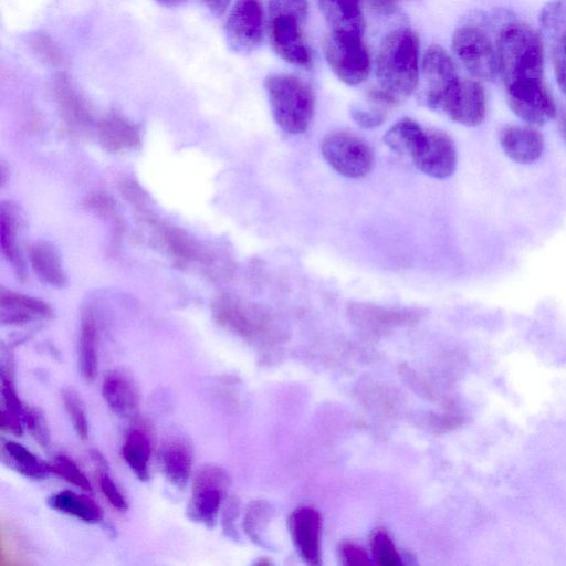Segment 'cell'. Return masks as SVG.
Instances as JSON below:
<instances>
[{
  "mask_svg": "<svg viewBox=\"0 0 566 566\" xmlns=\"http://www.w3.org/2000/svg\"><path fill=\"white\" fill-rule=\"evenodd\" d=\"M327 64L348 85L364 82L370 71V56L363 38L328 33L324 42Z\"/></svg>",
  "mask_w": 566,
  "mask_h": 566,
  "instance_id": "cell-8",
  "label": "cell"
},
{
  "mask_svg": "<svg viewBox=\"0 0 566 566\" xmlns=\"http://www.w3.org/2000/svg\"><path fill=\"white\" fill-rule=\"evenodd\" d=\"M1 322L9 325L25 324L52 316L51 307L44 302L13 292H1Z\"/></svg>",
  "mask_w": 566,
  "mask_h": 566,
  "instance_id": "cell-22",
  "label": "cell"
},
{
  "mask_svg": "<svg viewBox=\"0 0 566 566\" xmlns=\"http://www.w3.org/2000/svg\"><path fill=\"white\" fill-rule=\"evenodd\" d=\"M321 151L328 165L347 178H363L374 166L370 146L350 132H333L321 143Z\"/></svg>",
  "mask_w": 566,
  "mask_h": 566,
  "instance_id": "cell-6",
  "label": "cell"
},
{
  "mask_svg": "<svg viewBox=\"0 0 566 566\" xmlns=\"http://www.w3.org/2000/svg\"><path fill=\"white\" fill-rule=\"evenodd\" d=\"M307 0H269V14L290 13L306 18Z\"/></svg>",
  "mask_w": 566,
  "mask_h": 566,
  "instance_id": "cell-38",
  "label": "cell"
},
{
  "mask_svg": "<svg viewBox=\"0 0 566 566\" xmlns=\"http://www.w3.org/2000/svg\"><path fill=\"white\" fill-rule=\"evenodd\" d=\"M226 38L235 52H250L262 41L263 11L259 0H237L226 22Z\"/></svg>",
  "mask_w": 566,
  "mask_h": 566,
  "instance_id": "cell-11",
  "label": "cell"
},
{
  "mask_svg": "<svg viewBox=\"0 0 566 566\" xmlns=\"http://www.w3.org/2000/svg\"><path fill=\"white\" fill-rule=\"evenodd\" d=\"M557 129L562 139L566 143V108L558 117Z\"/></svg>",
  "mask_w": 566,
  "mask_h": 566,
  "instance_id": "cell-45",
  "label": "cell"
},
{
  "mask_svg": "<svg viewBox=\"0 0 566 566\" xmlns=\"http://www.w3.org/2000/svg\"><path fill=\"white\" fill-rule=\"evenodd\" d=\"M306 18L290 14H269V39L275 53L289 63L308 66L312 54L302 29Z\"/></svg>",
  "mask_w": 566,
  "mask_h": 566,
  "instance_id": "cell-10",
  "label": "cell"
},
{
  "mask_svg": "<svg viewBox=\"0 0 566 566\" xmlns=\"http://www.w3.org/2000/svg\"><path fill=\"white\" fill-rule=\"evenodd\" d=\"M30 254L33 268L46 281L60 284L64 280L59 260L49 247L34 245Z\"/></svg>",
  "mask_w": 566,
  "mask_h": 566,
  "instance_id": "cell-30",
  "label": "cell"
},
{
  "mask_svg": "<svg viewBox=\"0 0 566 566\" xmlns=\"http://www.w3.org/2000/svg\"><path fill=\"white\" fill-rule=\"evenodd\" d=\"M49 505L85 523H98L104 517L103 510L93 499L71 490H63L53 494L49 499Z\"/></svg>",
  "mask_w": 566,
  "mask_h": 566,
  "instance_id": "cell-24",
  "label": "cell"
},
{
  "mask_svg": "<svg viewBox=\"0 0 566 566\" xmlns=\"http://www.w3.org/2000/svg\"><path fill=\"white\" fill-rule=\"evenodd\" d=\"M289 528L302 559L308 565H319L322 535L319 513L310 506L297 507L290 515Z\"/></svg>",
  "mask_w": 566,
  "mask_h": 566,
  "instance_id": "cell-14",
  "label": "cell"
},
{
  "mask_svg": "<svg viewBox=\"0 0 566 566\" xmlns=\"http://www.w3.org/2000/svg\"><path fill=\"white\" fill-rule=\"evenodd\" d=\"M272 514V507L265 501L258 500L249 504L243 518V530L251 541L261 543Z\"/></svg>",
  "mask_w": 566,
  "mask_h": 566,
  "instance_id": "cell-29",
  "label": "cell"
},
{
  "mask_svg": "<svg viewBox=\"0 0 566 566\" xmlns=\"http://www.w3.org/2000/svg\"><path fill=\"white\" fill-rule=\"evenodd\" d=\"M98 484L102 493L107 499L109 504L118 511H126L128 507V503L119 491L111 475L108 474L107 469H98Z\"/></svg>",
  "mask_w": 566,
  "mask_h": 566,
  "instance_id": "cell-36",
  "label": "cell"
},
{
  "mask_svg": "<svg viewBox=\"0 0 566 566\" xmlns=\"http://www.w3.org/2000/svg\"><path fill=\"white\" fill-rule=\"evenodd\" d=\"M495 46L504 87L543 81V44L528 25L520 22L505 24Z\"/></svg>",
  "mask_w": 566,
  "mask_h": 566,
  "instance_id": "cell-2",
  "label": "cell"
},
{
  "mask_svg": "<svg viewBox=\"0 0 566 566\" xmlns=\"http://www.w3.org/2000/svg\"><path fill=\"white\" fill-rule=\"evenodd\" d=\"M1 242L4 253H7L11 260H14L17 252L14 250V226L12 213L10 211L7 213L3 208L1 209Z\"/></svg>",
  "mask_w": 566,
  "mask_h": 566,
  "instance_id": "cell-40",
  "label": "cell"
},
{
  "mask_svg": "<svg viewBox=\"0 0 566 566\" xmlns=\"http://www.w3.org/2000/svg\"><path fill=\"white\" fill-rule=\"evenodd\" d=\"M102 394L109 409L119 417L136 415L139 394L132 376L123 369L109 370L102 382Z\"/></svg>",
  "mask_w": 566,
  "mask_h": 566,
  "instance_id": "cell-21",
  "label": "cell"
},
{
  "mask_svg": "<svg viewBox=\"0 0 566 566\" xmlns=\"http://www.w3.org/2000/svg\"><path fill=\"white\" fill-rule=\"evenodd\" d=\"M103 137L113 145H125L137 138L135 128L123 118L111 116L103 124Z\"/></svg>",
  "mask_w": 566,
  "mask_h": 566,
  "instance_id": "cell-35",
  "label": "cell"
},
{
  "mask_svg": "<svg viewBox=\"0 0 566 566\" xmlns=\"http://www.w3.org/2000/svg\"><path fill=\"white\" fill-rule=\"evenodd\" d=\"M412 160L424 175L437 179L447 178L457 168L455 144L440 129H426L424 142Z\"/></svg>",
  "mask_w": 566,
  "mask_h": 566,
  "instance_id": "cell-13",
  "label": "cell"
},
{
  "mask_svg": "<svg viewBox=\"0 0 566 566\" xmlns=\"http://www.w3.org/2000/svg\"><path fill=\"white\" fill-rule=\"evenodd\" d=\"M543 38L551 46L566 34V0L547 3L539 15Z\"/></svg>",
  "mask_w": 566,
  "mask_h": 566,
  "instance_id": "cell-28",
  "label": "cell"
},
{
  "mask_svg": "<svg viewBox=\"0 0 566 566\" xmlns=\"http://www.w3.org/2000/svg\"><path fill=\"white\" fill-rule=\"evenodd\" d=\"M62 401L69 419L80 439L88 437V421L83 401L77 391L67 387L62 390Z\"/></svg>",
  "mask_w": 566,
  "mask_h": 566,
  "instance_id": "cell-31",
  "label": "cell"
},
{
  "mask_svg": "<svg viewBox=\"0 0 566 566\" xmlns=\"http://www.w3.org/2000/svg\"><path fill=\"white\" fill-rule=\"evenodd\" d=\"M348 316L354 325L368 335H379L419 319V313L411 310L386 308L366 303L350 304Z\"/></svg>",
  "mask_w": 566,
  "mask_h": 566,
  "instance_id": "cell-15",
  "label": "cell"
},
{
  "mask_svg": "<svg viewBox=\"0 0 566 566\" xmlns=\"http://www.w3.org/2000/svg\"><path fill=\"white\" fill-rule=\"evenodd\" d=\"M239 515V503L235 497H229L222 512V527L227 536L237 538L235 521Z\"/></svg>",
  "mask_w": 566,
  "mask_h": 566,
  "instance_id": "cell-42",
  "label": "cell"
},
{
  "mask_svg": "<svg viewBox=\"0 0 566 566\" xmlns=\"http://www.w3.org/2000/svg\"><path fill=\"white\" fill-rule=\"evenodd\" d=\"M272 116L277 126L290 134H302L310 127L315 108L312 87L291 74H271L264 81Z\"/></svg>",
  "mask_w": 566,
  "mask_h": 566,
  "instance_id": "cell-3",
  "label": "cell"
},
{
  "mask_svg": "<svg viewBox=\"0 0 566 566\" xmlns=\"http://www.w3.org/2000/svg\"><path fill=\"white\" fill-rule=\"evenodd\" d=\"M229 483V474L223 468L212 463L199 468L192 478L191 496L187 506L188 518L213 527Z\"/></svg>",
  "mask_w": 566,
  "mask_h": 566,
  "instance_id": "cell-5",
  "label": "cell"
},
{
  "mask_svg": "<svg viewBox=\"0 0 566 566\" xmlns=\"http://www.w3.org/2000/svg\"><path fill=\"white\" fill-rule=\"evenodd\" d=\"M485 111L483 86L474 80H460L442 112L461 125L474 127L484 120Z\"/></svg>",
  "mask_w": 566,
  "mask_h": 566,
  "instance_id": "cell-16",
  "label": "cell"
},
{
  "mask_svg": "<svg viewBox=\"0 0 566 566\" xmlns=\"http://www.w3.org/2000/svg\"><path fill=\"white\" fill-rule=\"evenodd\" d=\"M0 427L15 436L23 432V406L18 397L9 373L1 370Z\"/></svg>",
  "mask_w": 566,
  "mask_h": 566,
  "instance_id": "cell-26",
  "label": "cell"
},
{
  "mask_svg": "<svg viewBox=\"0 0 566 566\" xmlns=\"http://www.w3.org/2000/svg\"><path fill=\"white\" fill-rule=\"evenodd\" d=\"M1 460L7 467L29 479L41 480L51 473L49 463L14 441L1 443Z\"/></svg>",
  "mask_w": 566,
  "mask_h": 566,
  "instance_id": "cell-23",
  "label": "cell"
},
{
  "mask_svg": "<svg viewBox=\"0 0 566 566\" xmlns=\"http://www.w3.org/2000/svg\"><path fill=\"white\" fill-rule=\"evenodd\" d=\"M159 469L175 488L184 489L191 475L193 452L190 442L180 436L166 437L157 453Z\"/></svg>",
  "mask_w": 566,
  "mask_h": 566,
  "instance_id": "cell-17",
  "label": "cell"
},
{
  "mask_svg": "<svg viewBox=\"0 0 566 566\" xmlns=\"http://www.w3.org/2000/svg\"><path fill=\"white\" fill-rule=\"evenodd\" d=\"M551 49L556 81L566 94V34L559 38Z\"/></svg>",
  "mask_w": 566,
  "mask_h": 566,
  "instance_id": "cell-37",
  "label": "cell"
},
{
  "mask_svg": "<svg viewBox=\"0 0 566 566\" xmlns=\"http://www.w3.org/2000/svg\"><path fill=\"white\" fill-rule=\"evenodd\" d=\"M319 9L331 34L363 38L365 19L359 0H319Z\"/></svg>",
  "mask_w": 566,
  "mask_h": 566,
  "instance_id": "cell-20",
  "label": "cell"
},
{
  "mask_svg": "<svg viewBox=\"0 0 566 566\" xmlns=\"http://www.w3.org/2000/svg\"><path fill=\"white\" fill-rule=\"evenodd\" d=\"M214 317L223 328L254 345H270L281 337L272 316L256 305L222 298L216 304Z\"/></svg>",
  "mask_w": 566,
  "mask_h": 566,
  "instance_id": "cell-4",
  "label": "cell"
},
{
  "mask_svg": "<svg viewBox=\"0 0 566 566\" xmlns=\"http://www.w3.org/2000/svg\"><path fill=\"white\" fill-rule=\"evenodd\" d=\"M51 473H54L69 483L84 491H92V485L77 464L66 455H56L50 463Z\"/></svg>",
  "mask_w": 566,
  "mask_h": 566,
  "instance_id": "cell-33",
  "label": "cell"
},
{
  "mask_svg": "<svg viewBox=\"0 0 566 566\" xmlns=\"http://www.w3.org/2000/svg\"><path fill=\"white\" fill-rule=\"evenodd\" d=\"M421 70L426 105L431 109L443 111L460 82L453 61L443 48L433 44L424 53Z\"/></svg>",
  "mask_w": 566,
  "mask_h": 566,
  "instance_id": "cell-9",
  "label": "cell"
},
{
  "mask_svg": "<svg viewBox=\"0 0 566 566\" xmlns=\"http://www.w3.org/2000/svg\"><path fill=\"white\" fill-rule=\"evenodd\" d=\"M369 545L375 563L381 566L401 565L400 556L386 531L377 528L370 534Z\"/></svg>",
  "mask_w": 566,
  "mask_h": 566,
  "instance_id": "cell-32",
  "label": "cell"
},
{
  "mask_svg": "<svg viewBox=\"0 0 566 566\" xmlns=\"http://www.w3.org/2000/svg\"><path fill=\"white\" fill-rule=\"evenodd\" d=\"M350 116L358 126L366 129L376 128L385 122V114L375 109L352 108Z\"/></svg>",
  "mask_w": 566,
  "mask_h": 566,
  "instance_id": "cell-41",
  "label": "cell"
},
{
  "mask_svg": "<svg viewBox=\"0 0 566 566\" xmlns=\"http://www.w3.org/2000/svg\"><path fill=\"white\" fill-rule=\"evenodd\" d=\"M426 129L411 118H401L385 134V144L395 153L413 158L422 146Z\"/></svg>",
  "mask_w": 566,
  "mask_h": 566,
  "instance_id": "cell-25",
  "label": "cell"
},
{
  "mask_svg": "<svg viewBox=\"0 0 566 566\" xmlns=\"http://www.w3.org/2000/svg\"><path fill=\"white\" fill-rule=\"evenodd\" d=\"M208 9L216 15H221L228 8L230 0H203Z\"/></svg>",
  "mask_w": 566,
  "mask_h": 566,
  "instance_id": "cell-44",
  "label": "cell"
},
{
  "mask_svg": "<svg viewBox=\"0 0 566 566\" xmlns=\"http://www.w3.org/2000/svg\"><path fill=\"white\" fill-rule=\"evenodd\" d=\"M153 441L151 427L145 419H136L124 438L122 458L140 481L149 479Z\"/></svg>",
  "mask_w": 566,
  "mask_h": 566,
  "instance_id": "cell-18",
  "label": "cell"
},
{
  "mask_svg": "<svg viewBox=\"0 0 566 566\" xmlns=\"http://www.w3.org/2000/svg\"><path fill=\"white\" fill-rule=\"evenodd\" d=\"M506 102L524 122L541 126L555 118L556 106L544 81L505 87Z\"/></svg>",
  "mask_w": 566,
  "mask_h": 566,
  "instance_id": "cell-12",
  "label": "cell"
},
{
  "mask_svg": "<svg viewBox=\"0 0 566 566\" xmlns=\"http://www.w3.org/2000/svg\"><path fill=\"white\" fill-rule=\"evenodd\" d=\"M499 142L505 155L517 164H532L544 150L542 134L531 126L506 125L499 132Z\"/></svg>",
  "mask_w": 566,
  "mask_h": 566,
  "instance_id": "cell-19",
  "label": "cell"
},
{
  "mask_svg": "<svg viewBox=\"0 0 566 566\" xmlns=\"http://www.w3.org/2000/svg\"><path fill=\"white\" fill-rule=\"evenodd\" d=\"M23 424L39 444L42 447L50 444V429L45 416L39 407H23Z\"/></svg>",
  "mask_w": 566,
  "mask_h": 566,
  "instance_id": "cell-34",
  "label": "cell"
},
{
  "mask_svg": "<svg viewBox=\"0 0 566 566\" xmlns=\"http://www.w3.org/2000/svg\"><path fill=\"white\" fill-rule=\"evenodd\" d=\"M452 49L475 78L493 81L500 75L496 46L479 27L458 28L452 36Z\"/></svg>",
  "mask_w": 566,
  "mask_h": 566,
  "instance_id": "cell-7",
  "label": "cell"
},
{
  "mask_svg": "<svg viewBox=\"0 0 566 566\" xmlns=\"http://www.w3.org/2000/svg\"><path fill=\"white\" fill-rule=\"evenodd\" d=\"M379 87L398 102L410 96L419 80V39L408 28L389 32L376 57Z\"/></svg>",
  "mask_w": 566,
  "mask_h": 566,
  "instance_id": "cell-1",
  "label": "cell"
},
{
  "mask_svg": "<svg viewBox=\"0 0 566 566\" xmlns=\"http://www.w3.org/2000/svg\"><path fill=\"white\" fill-rule=\"evenodd\" d=\"M342 563L348 566H360L370 564L367 552L360 546L346 542L339 546Z\"/></svg>",
  "mask_w": 566,
  "mask_h": 566,
  "instance_id": "cell-39",
  "label": "cell"
},
{
  "mask_svg": "<svg viewBox=\"0 0 566 566\" xmlns=\"http://www.w3.org/2000/svg\"><path fill=\"white\" fill-rule=\"evenodd\" d=\"M360 3L367 4L369 8L379 11L387 12L392 10L399 0H359Z\"/></svg>",
  "mask_w": 566,
  "mask_h": 566,
  "instance_id": "cell-43",
  "label": "cell"
},
{
  "mask_svg": "<svg viewBox=\"0 0 566 566\" xmlns=\"http://www.w3.org/2000/svg\"><path fill=\"white\" fill-rule=\"evenodd\" d=\"M78 369L86 381H93L97 375V331L91 314L82 318L78 339Z\"/></svg>",
  "mask_w": 566,
  "mask_h": 566,
  "instance_id": "cell-27",
  "label": "cell"
},
{
  "mask_svg": "<svg viewBox=\"0 0 566 566\" xmlns=\"http://www.w3.org/2000/svg\"><path fill=\"white\" fill-rule=\"evenodd\" d=\"M158 3L165 7H177L186 2L187 0H156Z\"/></svg>",
  "mask_w": 566,
  "mask_h": 566,
  "instance_id": "cell-46",
  "label": "cell"
}]
</instances>
